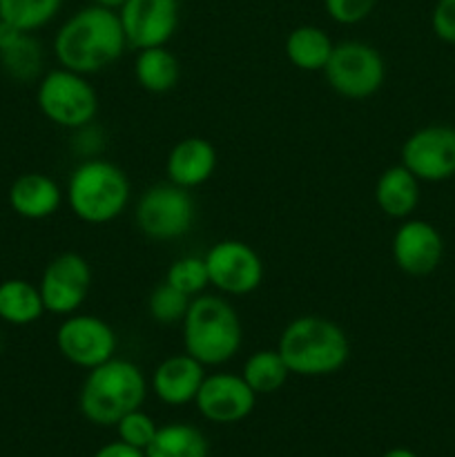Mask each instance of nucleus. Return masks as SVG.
Here are the masks:
<instances>
[{"label":"nucleus","instance_id":"nucleus-1","mask_svg":"<svg viewBox=\"0 0 455 457\" xmlns=\"http://www.w3.org/2000/svg\"><path fill=\"white\" fill-rule=\"evenodd\" d=\"M128 49L119 12L89 4L71 13L54 36L58 65L92 76L114 65Z\"/></svg>","mask_w":455,"mask_h":457},{"label":"nucleus","instance_id":"nucleus-2","mask_svg":"<svg viewBox=\"0 0 455 457\" xmlns=\"http://www.w3.org/2000/svg\"><path fill=\"white\" fill-rule=\"evenodd\" d=\"M281 360L290 375L326 378L342 370L351 360V339L339 324L328 317H294L277 342Z\"/></svg>","mask_w":455,"mask_h":457},{"label":"nucleus","instance_id":"nucleus-3","mask_svg":"<svg viewBox=\"0 0 455 457\" xmlns=\"http://www.w3.org/2000/svg\"><path fill=\"white\" fill-rule=\"evenodd\" d=\"M147 395V379L134 361L112 357L87 370L79 393V409L96 427H116L129 411L141 409Z\"/></svg>","mask_w":455,"mask_h":457},{"label":"nucleus","instance_id":"nucleus-4","mask_svg":"<svg viewBox=\"0 0 455 457\" xmlns=\"http://www.w3.org/2000/svg\"><path fill=\"white\" fill-rule=\"evenodd\" d=\"M183 348L203 366H223L239 353L244 326L239 312L221 295H199L181 321Z\"/></svg>","mask_w":455,"mask_h":457},{"label":"nucleus","instance_id":"nucleus-5","mask_svg":"<svg viewBox=\"0 0 455 457\" xmlns=\"http://www.w3.org/2000/svg\"><path fill=\"white\" fill-rule=\"evenodd\" d=\"M132 186L123 170L107 159H85L67 181V205L76 219L89 226L112 223L125 212Z\"/></svg>","mask_w":455,"mask_h":457},{"label":"nucleus","instance_id":"nucleus-6","mask_svg":"<svg viewBox=\"0 0 455 457\" xmlns=\"http://www.w3.org/2000/svg\"><path fill=\"white\" fill-rule=\"evenodd\" d=\"M36 103L49 123L65 129L87 128L98 114V94L94 85L85 74L65 67L47 71L38 80Z\"/></svg>","mask_w":455,"mask_h":457},{"label":"nucleus","instance_id":"nucleus-7","mask_svg":"<svg viewBox=\"0 0 455 457\" xmlns=\"http://www.w3.org/2000/svg\"><path fill=\"white\" fill-rule=\"evenodd\" d=\"M324 76L330 89L339 96L361 101L382 89L386 80V62L373 45L343 40L335 45L324 67Z\"/></svg>","mask_w":455,"mask_h":457},{"label":"nucleus","instance_id":"nucleus-8","mask_svg":"<svg viewBox=\"0 0 455 457\" xmlns=\"http://www.w3.org/2000/svg\"><path fill=\"white\" fill-rule=\"evenodd\" d=\"M136 226L147 239L174 241L186 237L196 221V204L190 190L174 183H156L138 199Z\"/></svg>","mask_w":455,"mask_h":457},{"label":"nucleus","instance_id":"nucleus-9","mask_svg":"<svg viewBox=\"0 0 455 457\" xmlns=\"http://www.w3.org/2000/svg\"><path fill=\"white\" fill-rule=\"evenodd\" d=\"M56 348L62 360L83 370H92L116 357L119 337L105 320L74 312L61 321L56 330Z\"/></svg>","mask_w":455,"mask_h":457},{"label":"nucleus","instance_id":"nucleus-10","mask_svg":"<svg viewBox=\"0 0 455 457\" xmlns=\"http://www.w3.org/2000/svg\"><path fill=\"white\" fill-rule=\"evenodd\" d=\"M210 286L230 297L254 293L263 281V259L257 250L239 239L217 241L203 254Z\"/></svg>","mask_w":455,"mask_h":457},{"label":"nucleus","instance_id":"nucleus-11","mask_svg":"<svg viewBox=\"0 0 455 457\" xmlns=\"http://www.w3.org/2000/svg\"><path fill=\"white\" fill-rule=\"evenodd\" d=\"M92 288V266L79 253H61L45 266L40 275V297L52 315H74Z\"/></svg>","mask_w":455,"mask_h":457},{"label":"nucleus","instance_id":"nucleus-12","mask_svg":"<svg viewBox=\"0 0 455 457\" xmlns=\"http://www.w3.org/2000/svg\"><path fill=\"white\" fill-rule=\"evenodd\" d=\"M401 165L424 183H442L453 179L455 128L426 125L415 129L401 145Z\"/></svg>","mask_w":455,"mask_h":457},{"label":"nucleus","instance_id":"nucleus-13","mask_svg":"<svg viewBox=\"0 0 455 457\" xmlns=\"http://www.w3.org/2000/svg\"><path fill=\"white\" fill-rule=\"evenodd\" d=\"M119 18L128 47H165L177 34L178 0H128Z\"/></svg>","mask_w":455,"mask_h":457},{"label":"nucleus","instance_id":"nucleus-14","mask_svg":"<svg viewBox=\"0 0 455 457\" xmlns=\"http://www.w3.org/2000/svg\"><path fill=\"white\" fill-rule=\"evenodd\" d=\"M257 404V393L248 386L241 375L212 373L205 375L194 406L208 422L236 424L248 418Z\"/></svg>","mask_w":455,"mask_h":457},{"label":"nucleus","instance_id":"nucleus-15","mask_svg":"<svg viewBox=\"0 0 455 457\" xmlns=\"http://www.w3.org/2000/svg\"><path fill=\"white\" fill-rule=\"evenodd\" d=\"M391 254L401 272L410 277H426L442 263L444 239L433 223L409 217L393 235Z\"/></svg>","mask_w":455,"mask_h":457},{"label":"nucleus","instance_id":"nucleus-16","mask_svg":"<svg viewBox=\"0 0 455 457\" xmlns=\"http://www.w3.org/2000/svg\"><path fill=\"white\" fill-rule=\"evenodd\" d=\"M203 379L205 366L183 351L178 355L165 357L156 366L154 373H152L150 386L163 404L186 406L194 402Z\"/></svg>","mask_w":455,"mask_h":457},{"label":"nucleus","instance_id":"nucleus-17","mask_svg":"<svg viewBox=\"0 0 455 457\" xmlns=\"http://www.w3.org/2000/svg\"><path fill=\"white\" fill-rule=\"evenodd\" d=\"M217 170V150L203 137H186L170 150L165 159V177L186 190L203 186Z\"/></svg>","mask_w":455,"mask_h":457},{"label":"nucleus","instance_id":"nucleus-18","mask_svg":"<svg viewBox=\"0 0 455 457\" xmlns=\"http://www.w3.org/2000/svg\"><path fill=\"white\" fill-rule=\"evenodd\" d=\"M9 205L13 212L29 221L54 217L62 204V190L52 177L43 172L21 174L9 187Z\"/></svg>","mask_w":455,"mask_h":457},{"label":"nucleus","instance_id":"nucleus-19","mask_svg":"<svg viewBox=\"0 0 455 457\" xmlns=\"http://www.w3.org/2000/svg\"><path fill=\"white\" fill-rule=\"evenodd\" d=\"M0 65L9 79L31 83L43 70V47L29 31L0 21Z\"/></svg>","mask_w":455,"mask_h":457},{"label":"nucleus","instance_id":"nucleus-20","mask_svg":"<svg viewBox=\"0 0 455 457\" xmlns=\"http://www.w3.org/2000/svg\"><path fill=\"white\" fill-rule=\"evenodd\" d=\"M419 179L404 165H391L375 183V204L386 217L409 219L419 204Z\"/></svg>","mask_w":455,"mask_h":457},{"label":"nucleus","instance_id":"nucleus-21","mask_svg":"<svg viewBox=\"0 0 455 457\" xmlns=\"http://www.w3.org/2000/svg\"><path fill=\"white\" fill-rule=\"evenodd\" d=\"M38 286L27 279H4L0 284V321L9 326L36 324L45 315Z\"/></svg>","mask_w":455,"mask_h":457},{"label":"nucleus","instance_id":"nucleus-22","mask_svg":"<svg viewBox=\"0 0 455 457\" xmlns=\"http://www.w3.org/2000/svg\"><path fill=\"white\" fill-rule=\"evenodd\" d=\"M335 43L321 27L299 25L285 38V56L302 71H324Z\"/></svg>","mask_w":455,"mask_h":457},{"label":"nucleus","instance_id":"nucleus-23","mask_svg":"<svg viewBox=\"0 0 455 457\" xmlns=\"http://www.w3.org/2000/svg\"><path fill=\"white\" fill-rule=\"evenodd\" d=\"M134 76L145 92L168 94L181 79V65L168 47L141 49L134 61Z\"/></svg>","mask_w":455,"mask_h":457},{"label":"nucleus","instance_id":"nucleus-24","mask_svg":"<svg viewBox=\"0 0 455 457\" xmlns=\"http://www.w3.org/2000/svg\"><path fill=\"white\" fill-rule=\"evenodd\" d=\"M210 445L203 433L186 422L159 427L145 457H208Z\"/></svg>","mask_w":455,"mask_h":457},{"label":"nucleus","instance_id":"nucleus-25","mask_svg":"<svg viewBox=\"0 0 455 457\" xmlns=\"http://www.w3.org/2000/svg\"><path fill=\"white\" fill-rule=\"evenodd\" d=\"M241 378L248 382V386L252 388L257 395H270L277 393L290 378V370L285 366V361L281 360L279 351H254L252 355L245 360L244 370H241Z\"/></svg>","mask_w":455,"mask_h":457},{"label":"nucleus","instance_id":"nucleus-26","mask_svg":"<svg viewBox=\"0 0 455 457\" xmlns=\"http://www.w3.org/2000/svg\"><path fill=\"white\" fill-rule=\"evenodd\" d=\"M62 3L65 0H0V21L34 34L58 16Z\"/></svg>","mask_w":455,"mask_h":457},{"label":"nucleus","instance_id":"nucleus-27","mask_svg":"<svg viewBox=\"0 0 455 457\" xmlns=\"http://www.w3.org/2000/svg\"><path fill=\"white\" fill-rule=\"evenodd\" d=\"M165 281L181 290L187 297H199L205 293L210 286L208 268H205V259L196 257V254H187V257H178L177 262L170 263L168 272H165Z\"/></svg>","mask_w":455,"mask_h":457},{"label":"nucleus","instance_id":"nucleus-28","mask_svg":"<svg viewBox=\"0 0 455 457\" xmlns=\"http://www.w3.org/2000/svg\"><path fill=\"white\" fill-rule=\"evenodd\" d=\"M190 302L192 297H187L181 290H177L174 286H170L168 281H163V284H159L150 293V299H147V312H150V317L156 324H181L187 308H190Z\"/></svg>","mask_w":455,"mask_h":457},{"label":"nucleus","instance_id":"nucleus-29","mask_svg":"<svg viewBox=\"0 0 455 457\" xmlns=\"http://www.w3.org/2000/svg\"><path fill=\"white\" fill-rule=\"evenodd\" d=\"M116 431H119L120 442L145 451L147 446H150V442L154 440L159 427H156V422L150 418V415L143 413L141 409H136V411H129L128 415H123V418L116 422Z\"/></svg>","mask_w":455,"mask_h":457},{"label":"nucleus","instance_id":"nucleus-30","mask_svg":"<svg viewBox=\"0 0 455 457\" xmlns=\"http://www.w3.org/2000/svg\"><path fill=\"white\" fill-rule=\"evenodd\" d=\"M377 0H324L326 13L339 25H357L373 13Z\"/></svg>","mask_w":455,"mask_h":457},{"label":"nucleus","instance_id":"nucleus-31","mask_svg":"<svg viewBox=\"0 0 455 457\" xmlns=\"http://www.w3.org/2000/svg\"><path fill=\"white\" fill-rule=\"evenodd\" d=\"M431 27L437 38L455 45V0H437L431 13Z\"/></svg>","mask_w":455,"mask_h":457},{"label":"nucleus","instance_id":"nucleus-32","mask_svg":"<svg viewBox=\"0 0 455 457\" xmlns=\"http://www.w3.org/2000/svg\"><path fill=\"white\" fill-rule=\"evenodd\" d=\"M94 457H145V451L116 440V442H110V445L101 446V449L94 453Z\"/></svg>","mask_w":455,"mask_h":457},{"label":"nucleus","instance_id":"nucleus-33","mask_svg":"<svg viewBox=\"0 0 455 457\" xmlns=\"http://www.w3.org/2000/svg\"><path fill=\"white\" fill-rule=\"evenodd\" d=\"M382 457H418L410 449H404V446H397V449L386 451Z\"/></svg>","mask_w":455,"mask_h":457},{"label":"nucleus","instance_id":"nucleus-34","mask_svg":"<svg viewBox=\"0 0 455 457\" xmlns=\"http://www.w3.org/2000/svg\"><path fill=\"white\" fill-rule=\"evenodd\" d=\"M128 3V0H94V4H101V7H107V9H114V12H119L123 4Z\"/></svg>","mask_w":455,"mask_h":457},{"label":"nucleus","instance_id":"nucleus-35","mask_svg":"<svg viewBox=\"0 0 455 457\" xmlns=\"http://www.w3.org/2000/svg\"><path fill=\"white\" fill-rule=\"evenodd\" d=\"M0 346H3V339H0Z\"/></svg>","mask_w":455,"mask_h":457}]
</instances>
